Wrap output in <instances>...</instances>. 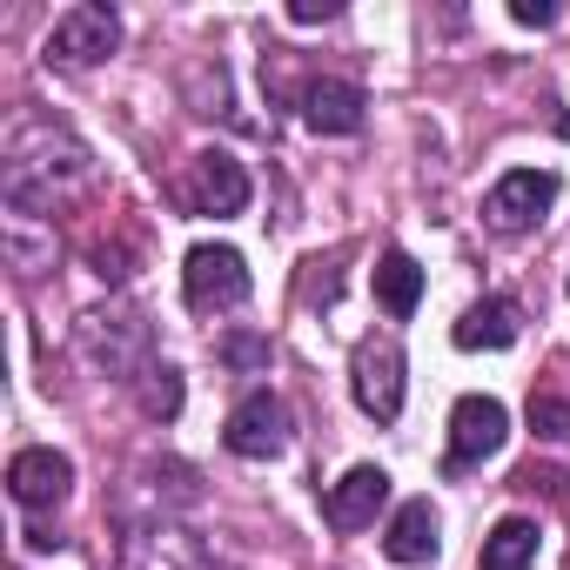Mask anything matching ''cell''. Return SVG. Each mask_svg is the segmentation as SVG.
Returning a JSON list of instances; mask_svg holds the SVG:
<instances>
[{
  "label": "cell",
  "instance_id": "cell-1",
  "mask_svg": "<svg viewBox=\"0 0 570 570\" xmlns=\"http://www.w3.org/2000/svg\"><path fill=\"white\" fill-rule=\"evenodd\" d=\"M181 289H188V309H235L248 303V262L228 242H195L181 262Z\"/></svg>",
  "mask_w": 570,
  "mask_h": 570
},
{
  "label": "cell",
  "instance_id": "cell-2",
  "mask_svg": "<svg viewBox=\"0 0 570 570\" xmlns=\"http://www.w3.org/2000/svg\"><path fill=\"white\" fill-rule=\"evenodd\" d=\"M81 356L95 363V370H108V376H141L148 363V323L135 316V309H95V316H81Z\"/></svg>",
  "mask_w": 570,
  "mask_h": 570
},
{
  "label": "cell",
  "instance_id": "cell-3",
  "mask_svg": "<svg viewBox=\"0 0 570 570\" xmlns=\"http://www.w3.org/2000/svg\"><path fill=\"white\" fill-rule=\"evenodd\" d=\"M222 443H228L235 456H248V463H268V456H282V450H289V410H282V396H268V390H248V396L228 410V430H222Z\"/></svg>",
  "mask_w": 570,
  "mask_h": 570
},
{
  "label": "cell",
  "instance_id": "cell-4",
  "mask_svg": "<svg viewBox=\"0 0 570 570\" xmlns=\"http://www.w3.org/2000/svg\"><path fill=\"white\" fill-rule=\"evenodd\" d=\"M115 41H121L115 8H101V0H81V8H68V14L55 21L48 55H55V61H68V68H88V61H108V55H115Z\"/></svg>",
  "mask_w": 570,
  "mask_h": 570
},
{
  "label": "cell",
  "instance_id": "cell-5",
  "mask_svg": "<svg viewBox=\"0 0 570 570\" xmlns=\"http://www.w3.org/2000/svg\"><path fill=\"white\" fill-rule=\"evenodd\" d=\"M350 390L376 423H396L403 416V350L396 343H363L356 363H350Z\"/></svg>",
  "mask_w": 570,
  "mask_h": 570
},
{
  "label": "cell",
  "instance_id": "cell-6",
  "mask_svg": "<svg viewBox=\"0 0 570 570\" xmlns=\"http://www.w3.org/2000/svg\"><path fill=\"white\" fill-rule=\"evenodd\" d=\"M503 443H510V410H503L497 396H463V403L450 410V463H456V470L497 456Z\"/></svg>",
  "mask_w": 570,
  "mask_h": 570
},
{
  "label": "cell",
  "instance_id": "cell-7",
  "mask_svg": "<svg viewBox=\"0 0 570 570\" xmlns=\"http://www.w3.org/2000/svg\"><path fill=\"white\" fill-rule=\"evenodd\" d=\"M121 563H128V570H208L202 543H195L188 530H175L168 517L135 523V530L121 537Z\"/></svg>",
  "mask_w": 570,
  "mask_h": 570
},
{
  "label": "cell",
  "instance_id": "cell-8",
  "mask_svg": "<svg viewBox=\"0 0 570 570\" xmlns=\"http://www.w3.org/2000/svg\"><path fill=\"white\" fill-rule=\"evenodd\" d=\"M550 202H557V175H550V168H510V175L490 188V222H497L503 235H523V228L543 222Z\"/></svg>",
  "mask_w": 570,
  "mask_h": 570
},
{
  "label": "cell",
  "instance_id": "cell-9",
  "mask_svg": "<svg viewBox=\"0 0 570 570\" xmlns=\"http://www.w3.org/2000/svg\"><path fill=\"white\" fill-rule=\"evenodd\" d=\"M8 490H14L21 510H55V503H68V490H75V463H68L61 450H21V456L8 463Z\"/></svg>",
  "mask_w": 570,
  "mask_h": 570
},
{
  "label": "cell",
  "instance_id": "cell-10",
  "mask_svg": "<svg viewBox=\"0 0 570 570\" xmlns=\"http://www.w3.org/2000/svg\"><path fill=\"white\" fill-rule=\"evenodd\" d=\"M390 503V470H376V463H356L343 483H330V497H323V517L336 523V530H363V523H376V510Z\"/></svg>",
  "mask_w": 570,
  "mask_h": 570
},
{
  "label": "cell",
  "instance_id": "cell-11",
  "mask_svg": "<svg viewBox=\"0 0 570 570\" xmlns=\"http://www.w3.org/2000/svg\"><path fill=\"white\" fill-rule=\"evenodd\" d=\"M363 88L356 81H309L303 88V121L316 128V135H356L363 128Z\"/></svg>",
  "mask_w": 570,
  "mask_h": 570
},
{
  "label": "cell",
  "instance_id": "cell-12",
  "mask_svg": "<svg viewBox=\"0 0 570 570\" xmlns=\"http://www.w3.org/2000/svg\"><path fill=\"white\" fill-rule=\"evenodd\" d=\"M195 208L202 215H242L248 208V175L235 155H202L195 161Z\"/></svg>",
  "mask_w": 570,
  "mask_h": 570
},
{
  "label": "cell",
  "instance_id": "cell-13",
  "mask_svg": "<svg viewBox=\"0 0 570 570\" xmlns=\"http://www.w3.org/2000/svg\"><path fill=\"white\" fill-rule=\"evenodd\" d=\"M383 550H390V563H430V557H436V510H430V497H410V503L390 517Z\"/></svg>",
  "mask_w": 570,
  "mask_h": 570
},
{
  "label": "cell",
  "instance_id": "cell-14",
  "mask_svg": "<svg viewBox=\"0 0 570 570\" xmlns=\"http://www.w3.org/2000/svg\"><path fill=\"white\" fill-rule=\"evenodd\" d=\"M376 303H383V316H396V323H410L416 303H423V268H416L403 248H390V255L376 262Z\"/></svg>",
  "mask_w": 570,
  "mask_h": 570
},
{
  "label": "cell",
  "instance_id": "cell-15",
  "mask_svg": "<svg viewBox=\"0 0 570 570\" xmlns=\"http://www.w3.org/2000/svg\"><path fill=\"white\" fill-rule=\"evenodd\" d=\"M510 343H517V309H510L503 296L476 303V309L456 323V350H510Z\"/></svg>",
  "mask_w": 570,
  "mask_h": 570
},
{
  "label": "cell",
  "instance_id": "cell-16",
  "mask_svg": "<svg viewBox=\"0 0 570 570\" xmlns=\"http://www.w3.org/2000/svg\"><path fill=\"white\" fill-rule=\"evenodd\" d=\"M537 563V523L530 517H503L483 537V570H530Z\"/></svg>",
  "mask_w": 570,
  "mask_h": 570
},
{
  "label": "cell",
  "instance_id": "cell-17",
  "mask_svg": "<svg viewBox=\"0 0 570 570\" xmlns=\"http://www.w3.org/2000/svg\"><path fill=\"white\" fill-rule=\"evenodd\" d=\"M135 383H141V390H135V396H141V416H155V423H175V410H181V376H175L168 363H148Z\"/></svg>",
  "mask_w": 570,
  "mask_h": 570
},
{
  "label": "cell",
  "instance_id": "cell-18",
  "mask_svg": "<svg viewBox=\"0 0 570 570\" xmlns=\"http://www.w3.org/2000/svg\"><path fill=\"white\" fill-rule=\"evenodd\" d=\"M530 430L550 436V443H563V436H570V403H557V396H530Z\"/></svg>",
  "mask_w": 570,
  "mask_h": 570
},
{
  "label": "cell",
  "instance_id": "cell-19",
  "mask_svg": "<svg viewBox=\"0 0 570 570\" xmlns=\"http://www.w3.org/2000/svg\"><path fill=\"white\" fill-rule=\"evenodd\" d=\"M510 21H517V28H550L557 8H550V0H510Z\"/></svg>",
  "mask_w": 570,
  "mask_h": 570
},
{
  "label": "cell",
  "instance_id": "cell-20",
  "mask_svg": "<svg viewBox=\"0 0 570 570\" xmlns=\"http://www.w3.org/2000/svg\"><path fill=\"white\" fill-rule=\"evenodd\" d=\"M289 21H296V28H316V21H336V0H289Z\"/></svg>",
  "mask_w": 570,
  "mask_h": 570
}]
</instances>
